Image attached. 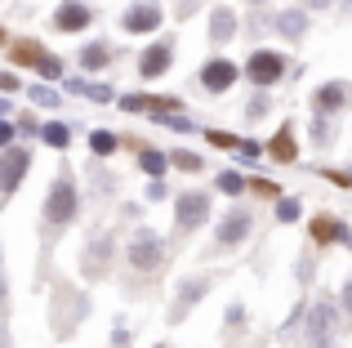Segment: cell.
<instances>
[{
    "label": "cell",
    "instance_id": "cell-18",
    "mask_svg": "<svg viewBox=\"0 0 352 348\" xmlns=\"http://www.w3.org/2000/svg\"><path fill=\"white\" fill-rule=\"evenodd\" d=\"M138 161H143V170H152V174L165 170V157H161V152H152V148H143V157H138Z\"/></svg>",
    "mask_w": 352,
    "mask_h": 348
},
{
    "label": "cell",
    "instance_id": "cell-12",
    "mask_svg": "<svg viewBox=\"0 0 352 348\" xmlns=\"http://www.w3.org/2000/svg\"><path fill=\"white\" fill-rule=\"evenodd\" d=\"M170 58H174L170 41H161L156 50H147V58H143V76H156V72H165V67H170Z\"/></svg>",
    "mask_w": 352,
    "mask_h": 348
},
{
    "label": "cell",
    "instance_id": "cell-28",
    "mask_svg": "<svg viewBox=\"0 0 352 348\" xmlns=\"http://www.w3.org/2000/svg\"><path fill=\"white\" fill-rule=\"evenodd\" d=\"M0 41H5V32H0Z\"/></svg>",
    "mask_w": 352,
    "mask_h": 348
},
{
    "label": "cell",
    "instance_id": "cell-15",
    "mask_svg": "<svg viewBox=\"0 0 352 348\" xmlns=\"http://www.w3.org/2000/svg\"><path fill=\"white\" fill-rule=\"evenodd\" d=\"M339 103H348V85H330L317 94V107H339Z\"/></svg>",
    "mask_w": 352,
    "mask_h": 348
},
{
    "label": "cell",
    "instance_id": "cell-26",
    "mask_svg": "<svg viewBox=\"0 0 352 348\" xmlns=\"http://www.w3.org/2000/svg\"><path fill=\"white\" fill-rule=\"evenodd\" d=\"M308 5H312V9H321V5H326V0H308Z\"/></svg>",
    "mask_w": 352,
    "mask_h": 348
},
{
    "label": "cell",
    "instance_id": "cell-23",
    "mask_svg": "<svg viewBox=\"0 0 352 348\" xmlns=\"http://www.w3.org/2000/svg\"><path fill=\"white\" fill-rule=\"evenodd\" d=\"M41 72H45V76H58L63 63H58V58H45V63H41Z\"/></svg>",
    "mask_w": 352,
    "mask_h": 348
},
{
    "label": "cell",
    "instance_id": "cell-6",
    "mask_svg": "<svg viewBox=\"0 0 352 348\" xmlns=\"http://www.w3.org/2000/svg\"><path fill=\"white\" fill-rule=\"evenodd\" d=\"M129 259H134L138 268H156V259H161V241H156L152 232H138V241L129 246Z\"/></svg>",
    "mask_w": 352,
    "mask_h": 348
},
{
    "label": "cell",
    "instance_id": "cell-5",
    "mask_svg": "<svg viewBox=\"0 0 352 348\" xmlns=\"http://www.w3.org/2000/svg\"><path fill=\"white\" fill-rule=\"evenodd\" d=\"M206 215H210L206 192H183V197H179V228H183V232H188V228H197Z\"/></svg>",
    "mask_w": 352,
    "mask_h": 348
},
{
    "label": "cell",
    "instance_id": "cell-21",
    "mask_svg": "<svg viewBox=\"0 0 352 348\" xmlns=\"http://www.w3.org/2000/svg\"><path fill=\"white\" fill-rule=\"evenodd\" d=\"M103 63H107L103 50H85V67H103Z\"/></svg>",
    "mask_w": 352,
    "mask_h": 348
},
{
    "label": "cell",
    "instance_id": "cell-22",
    "mask_svg": "<svg viewBox=\"0 0 352 348\" xmlns=\"http://www.w3.org/2000/svg\"><path fill=\"white\" fill-rule=\"evenodd\" d=\"M219 188H223V192H241V188H245V183H241L236 174H223V179H219Z\"/></svg>",
    "mask_w": 352,
    "mask_h": 348
},
{
    "label": "cell",
    "instance_id": "cell-13",
    "mask_svg": "<svg viewBox=\"0 0 352 348\" xmlns=\"http://www.w3.org/2000/svg\"><path fill=\"white\" fill-rule=\"evenodd\" d=\"M14 63H45L41 41H18V45H14Z\"/></svg>",
    "mask_w": 352,
    "mask_h": 348
},
{
    "label": "cell",
    "instance_id": "cell-19",
    "mask_svg": "<svg viewBox=\"0 0 352 348\" xmlns=\"http://www.w3.org/2000/svg\"><path fill=\"white\" fill-rule=\"evenodd\" d=\"M45 139H50L54 148H67V125H50V130H45Z\"/></svg>",
    "mask_w": 352,
    "mask_h": 348
},
{
    "label": "cell",
    "instance_id": "cell-24",
    "mask_svg": "<svg viewBox=\"0 0 352 348\" xmlns=\"http://www.w3.org/2000/svg\"><path fill=\"white\" fill-rule=\"evenodd\" d=\"M344 308H348V317H352V277H348V286H344Z\"/></svg>",
    "mask_w": 352,
    "mask_h": 348
},
{
    "label": "cell",
    "instance_id": "cell-1",
    "mask_svg": "<svg viewBox=\"0 0 352 348\" xmlns=\"http://www.w3.org/2000/svg\"><path fill=\"white\" fill-rule=\"evenodd\" d=\"M72 215H76V188H72L67 174H58V183L50 192V206H45V237H54Z\"/></svg>",
    "mask_w": 352,
    "mask_h": 348
},
{
    "label": "cell",
    "instance_id": "cell-27",
    "mask_svg": "<svg viewBox=\"0 0 352 348\" xmlns=\"http://www.w3.org/2000/svg\"><path fill=\"white\" fill-rule=\"evenodd\" d=\"M250 5H263V0H250Z\"/></svg>",
    "mask_w": 352,
    "mask_h": 348
},
{
    "label": "cell",
    "instance_id": "cell-4",
    "mask_svg": "<svg viewBox=\"0 0 352 348\" xmlns=\"http://www.w3.org/2000/svg\"><path fill=\"white\" fill-rule=\"evenodd\" d=\"M330 335H335V313H330V304H317L308 317V340L312 348H330Z\"/></svg>",
    "mask_w": 352,
    "mask_h": 348
},
{
    "label": "cell",
    "instance_id": "cell-2",
    "mask_svg": "<svg viewBox=\"0 0 352 348\" xmlns=\"http://www.w3.org/2000/svg\"><path fill=\"white\" fill-rule=\"evenodd\" d=\"M281 72H285V63H281V54H272V50H258L254 58L245 63V76L254 80V85H272V80H281Z\"/></svg>",
    "mask_w": 352,
    "mask_h": 348
},
{
    "label": "cell",
    "instance_id": "cell-16",
    "mask_svg": "<svg viewBox=\"0 0 352 348\" xmlns=\"http://www.w3.org/2000/svg\"><path fill=\"white\" fill-rule=\"evenodd\" d=\"M232 27H236V18L228 14V9H219V14H214V41H228V36H232Z\"/></svg>",
    "mask_w": 352,
    "mask_h": 348
},
{
    "label": "cell",
    "instance_id": "cell-14",
    "mask_svg": "<svg viewBox=\"0 0 352 348\" xmlns=\"http://www.w3.org/2000/svg\"><path fill=\"white\" fill-rule=\"evenodd\" d=\"M267 152H272L276 161H294V139H290V130H281V134H276Z\"/></svg>",
    "mask_w": 352,
    "mask_h": 348
},
{
    "label": "cell",
    "instance_id": "cell-8",
    "mask_svg": "<svg viewBox=\"0 0 352 348\" xmlns=\"http://www.w3.org/2000/svg\"><path fill=\"white\" fill-rule=\"evenodd\" d=\"M245 232H250V215H245V210H232V215L223 219V228H219V246H232Z\"/></svg>",
    "mask_w": 352,
    "mask_h": 348
},
{
    "label": "cell",
    "instance_id": "cell-25",
    "mask_svg": "<svg viewBox=\"0 0 352 348\" xmlns=\"http://www.w3.org/2000/svg\"><path fill=\"white\" fill-rule=\"evenodd\" d=\"M9 134H14V130H9V125L0 121V148H5V143H9Z\"/></svg>",
    "mask_w": 352,
    "mask_h": 348
},
{
    "label": "cell",
    "instance_id": "cell-11",
    "mask_svg": "<svg viewBox=\"0 0 352 348\" xmlns=\"http://www.w3.org/2000/svg\"><path fill=\"white\" fill-rule=\"evenodd\" d=\"M303 27H308V14H303V9L276 14V32H281V36H290V41H299V36H303Z\"/></svg>",
    "mask_w": 352,
    "mask_h": 348
},
{
    "label": "cell",
    "instance_id": "cell-9",
    "mask_svg": "<svg viewBox=\"0 0 352 348\" xmlns=\"http://www.w3.org/2000/svg\"><path fill=\"white\" fill-rule=\"evenodd\" d=\"M120 23H125V32H152V27L161 23V14H156L152 5H134L125 18H120Z\"/></svg>",
    "mask_w": 352,
    "mask_h": 348
},
{
    "label": "cell",
    "instance_id": "cell-7",
    "mask_svg": "<svg viewBox=\"0 0 352 348\" xmlns=\"http://www.w3.org/2000/svg\"><path fill=\"white\" fill-rule=\"evenodd\" d=\"M232 80H236V67H232V63H223V58H219V63H210V67L201 72V85H206L210 94H219V89H228Z\"/></svg>",
    "mask_w": 352,
    "mask_h": 348
},
{
    "label": "cell",
    "instance_id": "cell-10",
    "mask_svg": "<svg viewBox=\"0 0 352 348\" xmlns=\"http://www.w3.org/2000/svg\"><path fill=\"white\" fill-rule=\"evenodd\" d=\"M85 23H89V9L85 5H63L58 14H54V27H58V32H80Z\"/></svg>",
    "mask_w": 352,
    "mask_h": 348
},
{
    "label": "cell",
    "instance_id": "cell-17",
    "mask_svg": "<svg viewBox=\"0 0 352 348\" xmlns=\"http://www.w3.org/2000/svg\"><path fill=\"white\" fill-rule=\"evenodd\" d=\"M312 232H317V241H335V237H339V224H335V219H326V215H321L317 224H312Z\"/></svg>",
    "mask_w": 352,
    "mask_h": 348
},
{
    "label": "cell",
    "instance_id": "cell-20",
    "mask_svg": "<svg viewBox=\"0 0 352 348\" xmlns=\"http://www.w3.org/2000/svg\"><path fill=\"white\" fill-rule=\"evenodd\" d=\"M89 143H94V152H112V148H116V139H112V134H94Z\"/></svg>",
    "mask_w": 352,
    "mask_h": 348
},
{
    "label": "cell",
    "instance_id": "cell-3",
    "mask_svg": "<svg viewBox=\"0 0 352 348\" xmlns=\"http://www.w3.org/2000/svg\"><path fill=\"white\" fill-rule=\"evenodd\" d=\"M27 166H32V152L9 148L5 157H0V192H14V188H18V179L27 174Z\"/></svg>",
    "mask_w": 352,
    "mask_h": 348
}]
</instances>
